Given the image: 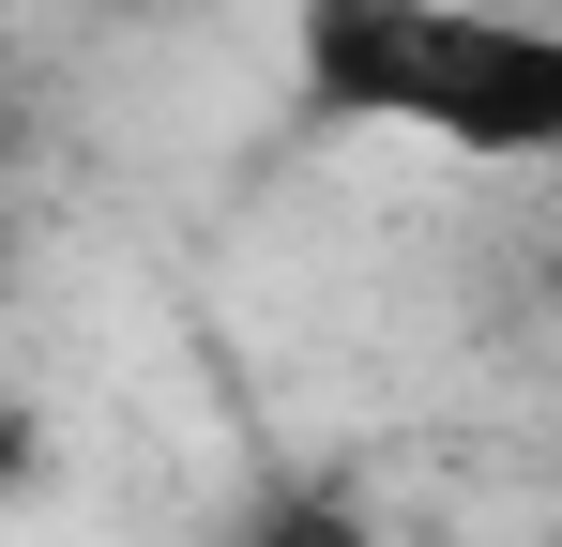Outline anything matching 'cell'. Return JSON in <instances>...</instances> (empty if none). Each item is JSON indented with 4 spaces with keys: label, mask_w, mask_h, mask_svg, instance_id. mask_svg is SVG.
Listing matches in <instances>:
<instances>
[{
    "label": "cell",
    "mask_w": 562,
    "mask_h": 547,
    "mask_svg": "<svg viewBox=\"0 0 562 547\" xmlns=\"http://www.w3.org/2000/svg\"><path fill=\"white\" fill-rule=\"evenodd\" d=\"M228 547H395V533H380L350 487H259V502L228 517Z\"/></svg>",
    "instance_id": "7a4b0ae2"
},
{
    "label": "cell",
    "mask_w": 562,
    "mask_h": 547,
    "mask_svg": "<svg viewBox=\"0 0 562 547\" xmlns=\"http://www.w3.org/2000/svg\"><path fill=\"white\" fill-rule=\"evenodd\" d=\"M289 91L319 137L562 168V15L532 0H289Z\"/></svg>",
    "instance_id": "6da1fadb"
},
{
    "label": "cell",
    "mask_w": 562,
    "mask_h": 547,
    "mask_svg": "<svg viewBox=\"0 0 562 547\" xmlns=\"http://www.w3.org/2000/svg\"><path fill=\"white\" fill-rule=\"evenodd\" d=\"M548 304H562V259H548Z\"/></svg>",
    "instance_id": "3957f363"
}]
</instances>
